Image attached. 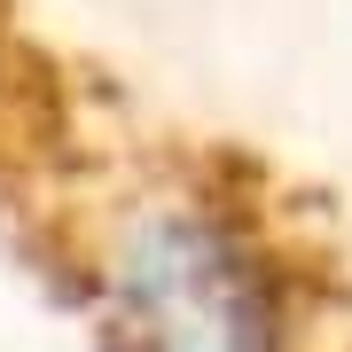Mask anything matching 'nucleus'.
<instances>
[{
    "instance_id": "obj_1",
    "label": "nucleus",
    "mask_w": 352,
    "mask_h": 352,
    "mask_svg": "<svg viewBox=\"0 0 352 352\" xmlns=\"http://www.w3.org/2000/svg\"><path fill=\"white\" fill-rule=\"evenodd\" d=\"M0 251L78 352H352V219L305 164L149 110L110 78L24 188Z\"/></svg>"
},
{
    "instance_id": "obj_2",
    "label": "nucleus",
    "mask_w": 352,
    "mask_h": 352,
    "mask_svg": "<svg viewBox=\"0 0 352 352\" xmlns=\"http://www.w3.org/2000/svg\"><path fill=\"white\" fill-rule=\"evenodd\" d=\"M102 94L110 71L63 32L55 0H0V196L24 188Z\"/></svg>"
}]
</instances>
